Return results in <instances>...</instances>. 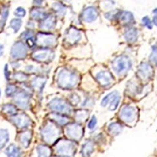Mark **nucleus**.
Here are the masks:
<instances>
[{
	"instance_id": "nucleus-1",
	"label": "nucleus",
	"mask_w": 157,
	"mask_h": 157,
	"mask_svg": "<svg viewBox=\"0 0 157 157\" xmlns=\"http://www.w3.org/2000/svg\"><path fill=\"white\" fill-rule=\"evenodd\" d=\"M79 81V76L74 71L67 69H60L57 75V83L62 89H72L75 87Z\"/></svg>"
},
{
	"instance_id": "nucleus-2",
	"label": "nucleus",
	"mask_w": 157,
	"mask_h": 157,
	"mask_svg": "<svg viewBox=\"0 0 157 157\" xmlns=\"http://www.w3.org/2000/svg\"><path fill=\"white\" fill-rule=\"evenodd\" d=\"M132 62L126 56L117 57L112 63L113 71L118 75L123 74L128 72L132 67Z\"/></svg>"
},
{
	"instance_id": "nucleus-3",
	"label": "nucleus",
	"mask_w": 157,
	"mask_h": 157,
	"mask_svg": "<svg viewBox=\"0 0 157 157\" xmlns=\"http://www.w3.org/2000/svg\"><path fill=\"white\" fill-rule=\"evenodd\" d=\"M60 131L54 124L48 123L41 131V135L47 143H53L59 137Z\"/></svg>"
},
{
	"instance_id": "nucleus-4",
	"label": "nucleus",
	"mask_w": 157,
	"mask_h": 157,
	"mask_svg": "<svg viewBox=\"0 0 157 157\" xmlns=\"http://www.w3.org/2000/svg\"><path fill=\"white\" fill-rule=\"evenodd\" d=\"M56 151L61 156L72 157L75 153V146L71 141L62 140L57 144Z\"/></svg>"
},
{
	"instance_id": "nucleus-5",
	"label": "nucleus",
	"mask_w": 157,
	"mask_h": 157,
	"mask_svg": "<svg viewBox=\"0 0 157 157\" xmlns=\"http://www.w3.org/2000/svg\"><path fill=\"white\" fill-rule=\"evenodd\" d=\"M32 59L38 62H51L55 58L54 51L49 49H40L33 52L32 54Z\"/></svg>"
},
{
	"instance_id": "nucleus-6",
	"label": "nucleus",
	"mask_w": 157,
	"mask_h": 157,
	"mask_svg": "<svg viewBox=\"0 0 157 157\" xmlns=\"http://www.w3.org/2000/svg\"><path fill=\"white\" fill-rule=\"evenodd\" d=\"M120 117L121 120L128 125L132 126L137 118V112L135 108L126 106L123 107L120 112Z\"/></svg>"
},
{
	"instance_id": "nucleus-7",
	"label": "nucleus",
	"mask_w": 157,
	"mask_h": 157,
	"mask_svg": "<svg viewBox=\"0 0 157 157\" xmlns=\"http://www.w3.org/2000/svg\"><path fill=\"white\" fill-rule=\"evenodd\" d=\"M36 44L42 47H50L54 46L57 44V38L56 36L52 34L40 32L36 35Z\"/></svg>"
},
{
	"instance_id": "nucleus-8",
	"label": "nucleus",
	"mask_w": 157,
	"mask_h": 157,
	"mask_svg": "<svg viewBox=\"0 0 157 157\" xmlns=\"http://www.w3.org/2000/svg\"><path fill=\"white\" fill-rule=\"evenodd\" d=\"M50 108L54 111L62 113H70L71 108L69 104L61 98H54L49 102Z\"/></svg>"
},
{
	"instance_id": "nucleus-9",
	"label": "nucleus",
	"mask_w": 157,
	"mask_h": 157,
	"mask_svg": "<svg viewBox=\"0 0 157 157\" xmlns=\"http://www.w3.org/2000/svg\"><path fill=\"white\" fill-rule=\"evenodd\" d=\"M10 56L15 60H21L26 58L27 56V49L22 42H17L11 47Z\"/></svg>"
},
{
	"instance_id": "nucleus-10",
	"label": "nucleus",
	"mask_w": 157,
	"mask_h": 157,
	"mask_svg": "<svg viewBox=\"0 0 157 157\" xmlns=\"http://www.w3.org/2000/svg\"><path fill=\"white\" fill-rule=\"evenodd\" d=\"M121 97L120 94L116 91L110 93L104 97L101 101V106L106 107L108 104H110L109 109L111 111H114L118 106L120 102Z\"/></svg>"
},
{
	"instance_id": "nucleus-11",
	"label": "nucleus",
	"mask_w": 157,
	"mask_h": 157,
	"mask_svg": "<svg viewBox=\"0 0 157 157\" xmlns=\"http://www.w3.org/2000/svg\"><path fill=\"white\" fill-rule=\"evenodd\" d=\"M82 39V33L81 31L74 27L69 28L65 35V40L67 44L74 45L80 42Z\"/></svg>"
},
{
	"instance_id": "nucleus-12",
	"label": "nucleus",
	"mask_w": 157,
	"mask_h": 157,
	"mask_svg": "<svg viewBox=\"0 0 157 157\" xmlns=\"http://www.w3.org/2000/svg\"><path fill=\"white\" fill-rule=\"evenodd\" d=\"M66 135L67 136L74 140H80L83 135V130L79 124L77 123H72L67 126L65 129Z\"/></svg>"
},
{
	"instance_id": "nucleus-13",
	"label": "nucleus",
	"mask_w": 157,
	"mask_h": 157,
	"mask_svg": "<svg viewBox=\"0 0 157 157\" xmlns=\"http://www.w3.org/2000/svg\"><path fill=\"white\" fill-rule=\"evenodd\" d=\"M30 99V95L26 91H20L17 93L14 98L15 103L23 109H27L29 107Z\"/></svg>"
},
{
	"instance_id": "nucleus-14",
	"label": "nucleus",
	"mask_w": 157,
	"mask_h": 157,
	"mask_svg": "<svg viewBox=\"0 0 157 157\" xmlns=\"http://www.w3.org/2000/svg\"><path fill=\"white\" fill-rule=\"evenodd\" d=\"M98 17V10L94 6H88L86 8H85L82 11V20L86 23H93L97 20Z\"/></svg>"
},
{
	"instance_id": "nucleus-15",
	"label": "nucleus",
	"mask_w": 157,
	"mask_h": 157,
	"mask_svg": "<svg viewBox=\"0 0 157 157\" xmlns=\"http://www.w3.org/2000/svg\"><path fill=\"white\" fill-rule=\"evenodd\" d=\"M96 81L102 87L109 86L113 82V78L111 74L106 71H101L96 74Z\"/></svg>"
},
{
	"instance_id": "nucleus-16",
	"label": "nucleus",
	"mask_w": 157,
	"mask_h": 157,
	"mask_svg": "<svg viewBox=\"0 0 157 157\" xmlns=\"http://www.w3.org/2000/svg\"><path fill=\"white\" fill-rule=\"evenodd\" d=\"M11 120L16 126L20 128H27L31 124L29 117L25 114H19L15 116H13Z\"/></svg>"
},
{
	"instance_id": "nucleus-17",
	"label": "nucleus",
	"mask_w": 157,
	"mask_h": 157,
	"mask_svg": "<svg viewBox=\"0 0 157 157\" xmlns=\"http://www.w3.org/2000/svg\"><path fill=\"white\" fill-rule=\"evenodd\" d=\"M30 15L33 20L40 21H43L48 16L45 10L39 6L35 7L32 10H31Z\"/></svg>"
},
{
	"instance_id": "nucleus-18",
	"label": "nucleus",
	"mask_w": 157,
	"mask_h": 157,
	"mask_svg": "<svg viewBox=\"0 0 157 157\" xmlns=\"http://www.w3.org/2000/svg\"><path fill=\"white\" fill-rule=\"evenodd\" d=\"M57 24L56 18L55 17L48 15L45 19L41 21L40 28L44 31H50L54 30Z\"/></svg>"
},
{
	"instance_id": "nucleus-19",
	"label": "nucleus",
	"mask_w": 157,
	"mask_h": 157,
	"mask_svg": "<svg viewBox=\"0 0 157 157\" xmlns=\"http://www.w3.org/2000/svg\"><path fill=\"white\" fill-rule=\"evenodd\" d=\"M152 68L147 63H141L139 67L138 74L143 80H148L152 75Z\"/></svg>"
},
{
	"instance_id": "nucleus-20",
	"label": "nucleus",
	"mask_w": 157,
	"mask_h": 157,
	"mask_svg": "<svg viewBox=\"0 0 157 157\" xmlns=\"http://www.w3.org/2000/svg\"><path fill=\"white\" fill-rule=\"evenodd\" d=\"M8 157H21V151L14 144L10 145L6 150Z\"/></svg>"
},
{
	"instance_id": "nucleus-21",
	"label": "nucleus",
	"mask_w": 157,
	"mask_h": 157,
	"mask_svg": "<svg viewBox=\"0 0 157 157\" xmlns=\"http://www.w3.org/2000/svg\"><path fill=\"white\" fill-rule=\"evenodd\" d=\"M93 151L94 145L92 142L87 141L84 144L81 150V153L83 157H89Z\"/></svg>"
},
{
	"instance_id": "nucleus-22",
	"label": "nucleus",
	"mask_w": 157,
	"mask_h": 157,
	"mask_svg": "<svg viewBox=\"0 0 157 157\" xmlns=\"http://www.w3.org/2000/svg\"><path fill=\"white\" fill-rule=\"evenodd\" d=\"M32 140V133L30 132H25L21 134L20 143L24 148H28Z\"/></svg>"
},
{
	"instance_id": "nucleus-23",
	"label": "nucleus",
	"mask_w": 157,
	"mask_h": 157,
	"mask_svg": "<svg viewBox=\"0 0 157 157\" xmlns=\"http://www.w3.org/2000/svg\"><path fill=\"white\" fill-rule=\"evenodd\" d=\"M45 83H46L45 78L43 77H35V78H33L32 82L33 87L36 89H37L38 91H40V92L44 87Z\"/></svg>"
},
{
	"instance_id": "nucleus-24",
	"label": "nucleus",
	"mask_w": 157,
	"mask_h": 157,
	"mask_svg": "<svg viewBox=\"0 0 157 157\" xmlns=\"http://www.w3.org/2000/svg\"><path fill=\"white\" fill-rule=\"evenodd\" d=\"M122 126L118 123H113L108 127L109 132L113 136L118 135L122 132Z\"/></svg>"
},
{
	"instance_id": "nucleus-25",
	"label": "nucleus",
	"mask_w": 157,
	"mask_h": 157,
	"mask_svg": "<svg viewBox=\"0 0 157 157\" xmlns=\"http://www.w3.org/2000/svg\"><path fill=\"white\" fill-rule=\"evenodd\" d=\"M9 140V134L8 131L4 129H0V150L3 149Z\"/></svg>"
},
{
	"instance_id": "nucleus-26",
	"label": "nucleus",
	"mask_w": 157,
	"mask_h": 157,
	"mask_svg": "<svg viewBox=\"0 0 157 157\" xmlns=\"http://www.w3.org/2000/svg\"><path fill=\"white\" fill-rule=\"evenodd\" d=\"M138 31L135 29H130L128 30L125 35L124 37L126 41L128 42H134L137 40L138 38Z\"/></svg>"
},
{
	"instance_id": "nucleus-27",
	"label": "nucleus",
	"mask_w": 157,
	"mask_h": 157,
	"mask_svg": "<svg viewBox=\"0 0 157 157\" xmlns=\"http://www.w3.org/2000/svg\"><path fill=\"white\" fill-rule=\"evenodd\" d=\"M38 157H50L51 155L50 149L45 145H39L36 148Z\"/></svg>"
},
{
	"instance_id": "nucleus-28",
	"label": "nucleus",
	"mask_w": 157,
	"mask_h": 157,
	"mask_svg": "<svg viewBox=\"0 0 157 157\" xmlns=\"http://www.w3.org/2000/svg\"><path fill=\"white\" fill-rule=\"evenodd\" d=\"M22 26V21L19 18H13L10 22V27L15 33H17Z\"/></svg>"
},
{
	"instance_id": "nucleus-29",
	"label": "nucleus",
	"mask_w": 157,
	"mask_h": 157,
	"mask_svg": "<svg viewBox=\"0 0 157 157\" xmlns=\"http://www.w3.org/2000/svg\"><path fill=\"white\" fill-rule=\"evenodd\" d=\"M52 6H53V8H54V11L56 12L57 15H59L60 17H62L65 15V8L62 4H61L59 2H56L53 4Z\"/></svg>"
},
{
	"instance_id": "nucleus-30",
	"label": "nucleus",
	"mask_w": 157,
	"mask_h": 157,
	"mask_svg": "<svg viewBox=\"0 0 157 157\" xmlns=\"http://www.w3.org/2000/svg\"><path fill=\"white\" fill-rule=\"evenodd\" d=\"M2 110L5 113L10 115H14L17 113L16 108L11 104H6L4 105L3 106Z\"/></svg>"
},
{
	"instance_id": "nucleus-31",
	"label": "nucleus",
	"mask_w": 157,
	"mask_h": 157,
	"mask_svg": "<svg viewBox=\"0 0 157 157\" xmlns=\"http://www.w3.org/2000/svg\"><path fill=\"white\" fill-rule=\"evenodd\" d=\"M9 15V11L8 8H5L1 15V18H0V29H3L6 24V22L7 21V19L8 18Z\"/></svg>"
},
{
	"instance_id": "nucleus-32",
	"label": "nucleus",
	"mask_w": 157,
	"mask_h": 157,
	"mask_svg": "<svg viewBox=\"0 0 157 157\" xmlns=\"http://www.w3.org/2000/svg\"><path fill=\"white\" fill-rule=\"evenodd\" d=\"M121 20L124 23H130L133 20V16L132 13L124 11L121 13L120 16Z\"/></svg>"
},
{
	"instance_id": "nucleus-33",
	"label": "nucleus",
	"mask_w": 157,
	"mask_h": 157,
	"mask_svg": "<svg viewBox=\"0 0 157 157\" xmlns=\"http://www.w3.org/2000/svg\"><path fill=\"white\" fill-rule=\"evenodd\" d=\"M17 87L13 84H8L5 89V94L8 97L13 96L16 94Z\"/></svg>"
},
{
	"instance_id": "nucleus-34",
	"label": "nucleus",
	"mask_w": 157,
	"mask_h": 157,
	"mask_svg": "<svg viewBox=\"0 0 157 157\" xmlns=\"http://www.w3.org/2000/svg\"><path fill=\"white\" fill-rule=\"evenodd\" d=\"M52 118H53L56 121H57V123L62 124V125L66 124L68 121V119L67 118V117H65V116H62L59 114H52Z\"/></svg>"
},
{
	"instance_id": "nucleus-35",
	"label": "nucleus",
	"mask_w": 157,
	"mask_h": 157,
	"mask_svg": "<svg viewBox=\"0 0 157 157\" xmlns=\"http://www.w3.org/2000/svg\"><path fill=\"white\" fill-rule=\"evenodd\" d=\"M13 78L18 82H25L28 79V75L21 72H17L13 74Z\"/></svg>"
},
{
	"instance_id": "nucleus-36",
	"label": "nucleus",
	"mask_w": 157,
	"mask_h": 157,
	"mask_svg": "<svg viewBox=\"0 0 157 157\" xmlns=\"http://www.w3.org/2000/svg\"><path fill=\"white\" fill-rule=\"evenodd\" d=\"M87 113L85 111H79L76 113V120L80 122L85 121L87 117Z\"/></svg>"
},
{
	"instance_id": "nucleus-37",
	"label": "nucleus",
	"mask_w": 157,
	"mask_h": 157,
	"mask_svg": "<svg viewBox=\"0 0 157 157\" xmlns=\"http://www.w3.org/2000/svg\"><path fill=\"white\" fill-rule=\"evenodd\" d=\"M27 14L26 10L22 7H18L14 11V15L18 18H24Z\"/></svg>"
},
{
	"instance_id": "nucleus-38",
	"label": "nucleus",
	"mask_w": 157,
	"mask_h": 157,
	"mask_svg": "<svg viewBox=\"0 0 157 157\" xmlns=\"http://www.w3.org/2000/svg\"><path fill=\"white\" fill-rule=\"evenodd\" d=\"M20 36L23 39H25V40H27V39H28L29 38L34 37V33H33V32L32 31L27 30V31H25L24 32H23L21 34Z\"/></svg>"
},
{
	"instance_id": "nucleus-39",
	"label": "nucleus",
	"mask_w": 157,
	"mask_h": 157,
	"mask_svg": "<svg viewBox=\"0 0 157 157\" xmlns=\"http://www.w3.org/2000/svg\"><path fill=\"white\" fill-rule=\"evenodd\" d=\"M97 124V119L95 116H93L91 117L90 120L88 123V128L90 129H93L95 128Z\"/></svg>"
},
{
	"instance_id": "nucleus-40",
	"label": "nucleus",
	"mask_w": 157,
	"mask_h": 157,
	"mask_svg": "<svg viewBox=\"0 0 157 157\" xmlns=\"http://www.w3.org/2000/svg\"><path fill=\"white\" fill-rule=\"evenodd\" d=\"M70 100L71 101V103L74 105H77L80 102V98L76 94H72L70 98Z\"/></svg>"
},
{
	"instance_id": "nucleus-41",
	"label": "nucleus",
	"mask_w": 157,
	"mask_h": 157,
	"mask_svg": "<svg viewBox=\"0 0 157 157\" xmlns=\"http://www.w3.org/2000/svg\"><path fill=\"white\" fill-rule=\"evenodd\" d=\"M142 22L143 23L144 25L146 26V27H148V29H152L151 21H150V20L149 19L148 17H144V18L142 19Z\"/></svg>"
},
{
	"instance_id": "nucleus-42",
	"label": "nucleus",
	"mask_w": 157,
	"mask_h": 157,
	"mask_svg": "<svg viewBox=\"0 0 157 157\" xmlns=\"http://www.w3.org/2000/svg\"><path fill=\"white\" fill-rule=\"evenodd\" d=\"M26 43H27V45L30 48H33L34 46L36 44V40H34V37H31L26 40Z\"/></svg>"
},
{
	"instance_id": "nucleus-43",
	"label": "nucleus",
	"mask_w": 157,
	"mask_h": 157,
	"mask_svg": "<svg viewBox=\"0 0 157 157\" xmlns=\"http://www.w3.org/2000/svg\"><path fill=\"white\" fill-rule=\"evenodd\" d=\"M151 60L157 63V47H153V52L151 56Z\"/></svg>"
},
{
	"instance_id": "nucleus-44",
	"label": "nucleus",
	"mask_w": 157,
	"mask_h": 157,
	"mask_svg": "<svg viewBox=\"0 0 157 157\" xmlns=\"http://www.w3.org/2000/svg\"><path fill=\"white\" fill-rule=\"evenodd\" d=\"M5 71V75L6 78H7V79H9V78H10V72H9L8 66L7 64L5 65V71Z\"/></svg>"
},
{
	"instance_id": "nucleus-45",
	"label": "nucleus",
	"mask_w": 157,
	"mask_h": 157,
	"mask_svg": "<svg viewBox=\"0 0 157 157\" xmlns=\"http://www.w3.org/2000/svg\"><path fill=\"white\" fill-rule=\"evenodd\" d=\"M36 69V68L33 66L32 65H27V67H26V71H27L28 72H34L35 70Z\"/></svg>"
},
{
	"instance_id": "nucleus-46",
	"label": "nucleus",
	"mask_w": 157,
	"mask_h": 157,
	"mask_svg": "<svg viewBox=\"0 0 157 157\" xmlns=\"http://www.w3.org/2000/svg\"><path fill=\"white\" fill-rule=\"evenodd\" d=\"M44 1V0H33V3L35 5H40L41 4H42Z\"/></svg>"
},
{
	"instance_id": "nucleus-47",
	"label": "nucleus",
	"mask_w": 157,
	"mask_h": 157,
	"mask_svg": "<svg viewBox=\"0 0 157 157\" xmlns=\"http://www.w3.org/2000/svg\"><path fill=\"white\" fill-rule=\"evenodd\" d=\"M4 52V47L3 45L0 44V57H1Z\"/></svg>"
},
{
	"instance_id": "nucleus-48",
	"label": "nucleus",
	"mask_w": 157,
	"mask_h": 157,
	"mask_svg": "<svg viewBox=\"0 0 157 157\" xmlns=\"http://www.w3.org/2000/svg\"><path fill=\"white\" fill-rule=\"evenodd\" d=\"M153 22L156 25H157V18L156 17L153 18Z\"/></svg>"
},
{
	"instance_id": "nucleus-49",
	"label": "nucleus",
	"mask_w": 157,
	"mask_h": 157,
	"mask_svg": "<svg viewBox=\"0 0 157 157\" xmlns=\"http://www.w3.org/2000/svg\"><path fill=\"white\" fill-rule=\"evenodd\" d=\"M153 13H155V14H156V16H155V17L157 18V8H156L155 10H154Z\"/></svg>"
},
{
	"instance_id": "nucleus-50",
	"label": "nucleus",
	"mask_w": 157,
	"mask_h": 157,
	"mask_svg": "<svg viewBox=\"0 0 157 157\" xmlns=\"http://www.w3.org/2000/svg\"><path fill=\"white\" fill-rule=\"evenodd\" d=\"M1 94H2V92H1V89H0V97H1Z\"/></svg>"
}]
</instances>
